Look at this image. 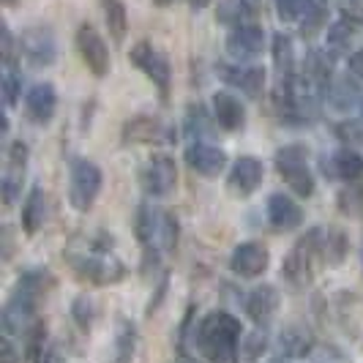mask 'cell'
<instances>
[{"mask_svg":"<svg viewBox=\"0 0 363 363\" xmlns=\"http://www.w3.org/2000/svg\"><path fill=\"white\" fill-rule=\"evenodd\" d=\"M276 11L284 22L301 25L303 33H311L323 22V9L314 0H276Z\"/></svg>","mask_w":363,"mask_h":363,"instance_id":"5bb4252c","label":"cell"},{"mask_svg":"<svg viewBox=\"0 0 363 363\" xmlns=\"http://www.w3.org/2000/svg\"><path fill=\"white\" fill-rule=\"evenodd\" d=\"M36 363H63V358H60V352H57L55 347H50V350H44V352L38 355Z\"/></svg>","mask_w":363,"mask_h":363,"instance_id":"8d00e7d4","label":"cell"},{"mask_svg":"<svg viewBox=\"0 0 363 363\" xmlns=\"http://www.w3.org/2000/svg\"><path fill=\"white\" fill-rule=\"evenodd\" d=\"M273 63H276L279 79H292V72H295V52H292L290 36H284V33H276V36H273Z\"/></svg>","mask_w":363,"mask_h":363,"instance_id":"83f0119b","label":"cell"},{"mask_svg":"<svg viewBox=\"0 0 363 363\" xmlns=\"http://www.w3.org/2000/svg\"><path fill=\"white\" fill-rule=\"evenodd\" d=\"M328 101L339 109V112H347V109L355 107V101H358V88L342 79L333 88H328Z\"/></svg>","mask_w":363,"mask_h":363,"instance_id":"f546056e","label":"cell"},{"mask_svg":"<svg viewBox=\"0 0 363 363\" xmlns=\"http://www.w3.org/2000/svg\"><path fill=\"white\" fill-rule=\"evenodd\" d=\"M347 255V240L339 230H323V257L328 262H342Z\"/></svg>","mask_w":363,"mask_h":363,"instance_id":"4dcf8cb0","label":"cell"},{"mask_svg":"<svg viewBox=\"0 0 363 363\" xmlns=\"http://www.w3.org/2000/svg\"><path fill=\"white\" fill-rule=\"evenodd\" d=\"M325 175L339 181H358L363 178V159L355 150H336L330 159H325Z\"/></svg>","mask_w":363,"mask_h":363,"instance_id":"7402d4cb","label":"cell"},{"mask_svg":"<svg viewBox=\"0 0 363 363\" xmlns=\"http://www.w3.org/2000/svg\"><path fill=\"white\" fill-rule=\"evenodd\" d=\"M350 38H352V28H350V22H347V19L336 22V25L330 28V33H328V41H330V47H333V50H342Z\"/></svg>","mask_w":363,"mask_h":363,"instance_id":"836d02e7","label":"cell"},{"mask_svg":"<svg viewBox=\"0 0 363 363\" xmlns=\"http://www.w3.org/2000/svg\"><path fill=\"white\" fill-rule=\"evenodd\" d=\"M3 96H6V107H14L19 96V74L14 72L11 63H6V74H3Z\"/></svg>","mask_w":363,"mask_h":363,"instance_id":"1f68e13d","label":"cell"},{"mask_svg":"<svg viewBox=\"0 0 363 363\" xmlns=\"http://www.w3.org/2000/svg\"><path fill=\"white\" fill-rule=\"evenodd\" d=\"M134 350H137V325L131 320H121L115 333V363H131Z\"/></svg>","mask_w":363,"mask_h":363,"instance_id":"4316f807","label":"cell"},{"mask_svg":"<svg viewBox=\"0 0 363 363\" xmlns=\"http://www.w3.org/2000/svg\"><path fill=\"white\" fill-rule=\"evenodd\" d=\"M361 126H363V104H361Z\"/></svg>","mask_w":363,"mask_h":363,"instance_id":"74e56055","label":"cell"},{"mask_svg":"<svg viewBox=\"0 0 363 363\" xmlns=\"http://www.w3.org/2000/svg\"><path fill=\"white\" fill-rule=\"evenodd\" d=\"M77 50L82 55L85 66L91 69L96 77H104L109 72V50L104 44V38L99 36V30L93 25H79L77 30Z\"/></svg>","mask_w":363,"mask_h":363,"instance_id":"8fae6325","label":"cell"},{"mask_svg":"<svg viewBox=\"0 0 363 363\" xmlns=\"http://www.w3.org/2000/svg\"><path fill=\"white\" fill-rule=\"evenodd\" d=\"M281 350L290 358H306L314 350V336L309 328L303 325H290L281 330Z\"/></svg>","mask_w":363,"mask_h":363,"instance_id":"d4e9b609","label":"cell"},{"mask_svg":"<svg viewBox=\"0 0 363 363\" xmlns=\"http://www.w3.org/2000/svg\"><path fill=\"white\" fill-rule=\"evenodd\" d=\"M265 178V167L255 156H240L230 169V191L238 197H249L259 189Z\"/></svg>","mask_w":363,"mask_h":363,"instance_id":"7c38bea8","label":"cell"},{"mask_svg":"<svg viewBox=\"0 0 363 363\" xmlns=\"http://www.w3.org/2000/svg\"><path fill=\"white\" fill-rule=\"evenodd\" d=\"M243 352H246V361H257V358L265 352V336L252 333V336L243 342Z\"/></svg>","mask_w":363,"mask_h":363,"instance_id":"e575fe53","label":"cell"},{"mask_svg":"<svg viewBox=\"0 0 363 363\" xmlns=\"http://www.w3.org/2000/svg\"><path fill=\"white\" fill-rule=\"evenodd\" d=\"M19 50H22V55H25L36 69L52 66L55 55H57L52 28H44V25L28 28V30L22 33V38H19Z\"/></svg>","mask_w":363,"mask_h":363,"instance_id":"9c48e42d","label":"cell"},{"mask_svg":"<svg viewBox=\"0 0 363 363\" xmlns=\"http://www.w3.org/2000/svg\"><path fill=\"white\" fill-rule=\"evenodd\" d=\"M101 169L88 159H77L72 164V178H69V202L74 205V211L85 213L91 211L99 191H101Z\"/></svg>","mask_w":363,"mask_h":363,"instance_id":"8992f818","label":"cell"},{"mask_svg":"<svg viewBox=\"0 0 363 363\" xmlns=\"http://www.w3.org/2000/svg\"><path fill=\"white\" fill-rule=\"evenodd\" d=\"M243 328L227 311H211L197 328V345L211 363H238Z\"/></svg>","mask_w":363,"mask_h":363,"instance_id":"7a4b0ae2","label":"cell"},{"mask_svg":"<svg viewBox=\"0 0 363 363\" xmlns=\"http://www.w3.org/2000/svg\"><path fill=\"white\" fill-rule=\"evenodd\" d=\"M178 183V167L175 159L156 153L150 156L147 164L143 167V189H145L150 197H167Z\"/></svg>","mask_w":363,"mask_h":363,"instance_id":"52a82bcc","label":"cell"},{"mask_svg":"<svg viewBox=\"0 0 363 363\" xmlns=\"http://www.w3.org/2000/svg\"><path fill=\"white\" fill-rule=\"evenodd\" d=\"M44 218H47V194L36 186L28 194L25 205H22V227H25V233L36 235L38 230L44 227Z\"/></svg>","mask_w":363,"mask_h":363,"instance_id":"603a6c76","label":"cell"},{"mask_svg":"<svg viewBox=\"0 0 363 363\" xmlns=\"http://www.w3.org/2000/svg\"><path fill=\"white\" fill-rule=\"evenodd\" d=\"M262 44H265V33L255 28V25H238L235 30L227 36V52L233 55L235 60H252L262 52Z\"/></svg>","mask_w":363,"mask_h":363,"instance_id":"e0dca14e","label":"cell"},{"mask_svg":"<svg viewBox=\"0 0 363 363\" xmlns=\"http://www.w3.org/2000/svg\"><path fill=\"white\" fill-rule=\"evenodd\" d=\"M361 262H363V246H361Z\"/></svg>","mask_w":363,"mask_h":363,"instance_id":"f35d334b","label":"cell"},{"mask_svg":"<svg viewBox=\"0 0 363 363\" xmlns=\"http://www.w3.org/2000/svg\"><path fill=\"white\" fill-rule=\"evenodd\" d=\"M25 109H28V118L38 123V126H47L55 118V109H57V93L50 82H38L28 91L25 99Z\"/></svg>","mask_w":363,"mask_h":363,"instance_id":"2e32d148","label":"cell"},{"mask_svg":"<svg viewBox=\"0 0 363 363\" xmlns=\"http://www.w3.org/2000/svg\"><path fill=\"white\" fill-rule=\"evenodd\" d=\"M279 309V292L273 284H262L255 287L246 298V314L252 317L255 325H268L273 320V314Z\"/></svg>","mask_w":363,"mask_h":363,"instance_id":"ac0fdd59","label":"cell"},{"mask_svg":"<svg viewBox=\"0 0 363 363\" xmlns=\"http://www.w3.org/2000/svg\"><path fill=\"white\" fill-rule=\"evenodd\" d=\"M137 235L145 243L147 252H172L178 240V221L159 211L156 205H140L137 211Z\"/></svg>","mask_w":363,"mask_h":363,"instance_id":"3957f363","label":"cell"},{"mask_svg":"<svg viewBox=\"0 0 363 363\" xmlns=\"http://www.w3.org/2000/svg\"><path fill=\"white\" fill-rule=\"evenodd\" d=\"M350 72L355 74V77L363 82V50H358V52L350 55Z\"/></svg>","mask_w":363,"mask_h":363,"instance_id":"d590c367","label":"cell"},{"mask_svg":"<svg viewBox=\"0 0 363 363\" xmlns=\"http://www.w3.org/2000/svg\"><path fill=\"white\" fill-rule=\"evenodd\" d=\"M320 257H323V230H311L309 235H303L290 249V255L281 265L284 279L295 287H306L314 276Z\"/></svg>","mask_w":363,"mask_h":363,"instance_id":"277c9868","label":"cell"},{"mask_svg":"<svg viewBox=\"0 0 363 363\" xmlns=\"http://www.w3.org/2000/svg\"><path fill=\"white\" fill-rule=\"evenodd\" d=\"M72 314H74V323L82 328V330H88L93 323V303L88 298H77L72 306Z\"/></svg>","mask_w":363,"mask_h":363,"instance_id":"d6a6232c","label":"cell"},{"mask_svg":"<svg viewBox=\"0 0 363 363\" xmlns=\"http://www.w3.org/2000/svg\"><path fill=\"white\" fill-rule=\"evenodd\" d=\"M268 265H271V252L259 240L238 243L233 257H230V268L240 279H257L268 271Z\"/></svg>","mask_w":363,"mask_h":363,"instance_id":"ba28073f","label":"cell"},{"mask_svg":"<svg viewBox=\"0 0 363 363\" xmlns=\"http://www.w3.org/2000/svg\"><path fill=\"white\" fill-rule=\"evenodd\" d=\"M63 259L69 262L77 279L96 287H109L126 279V262L115 255L112 238H107L104 233L72 238L66 243Z\"/></svg>","mask_w":363,"mask_h":363,"instance_id":"6da1fadb","label":"cell"},{"mask_svg":"<svg viewBox=\"0 0 363 363\" xmlns=\"http://www.w3.org/2000/svg\"><path fill=\"white\" fill-rule=\"evenodd\" d=\"M276 169L298 197L314 194V175L309 169V150L303 145H284L276 153Z\"/></svg>","mask_w":363,"mask_h":363,"instance_id":"5b68a950","label":"cell"},{"mask_svg":"<svg viewBox=\"0 0 363 363\" xmlns=\"http://www.w3.org/2000/svg\"><path fill=\"white\" fill-rule=\"evenodd\" d=\"M218 77L233 85V88H240L246 96H259L262 85H265V72L257 69V66H218Z\"/></svg>","mask_w":363,"mask_h":363,"instance_id":"d6986e66","label":"cell"},{"mask_svg":"<svg viewBox=\"0 0 363 363\" xmlns=\"http://www.w3.org/2000/svg\"><path fill=\"white\" fill-rule=\"evenodd\" d=\"M131 63L140 69L143 74H147L150 79H153V85L159 88L162 93V99H167V93H169V63H167V57H164L159 50H153L147 41H140L134 50H131Z\"/></svg>","mask_w":363,"mask_h":363,"instance_id":"30bf717a","label":"cell"},{"mask_svg":"<svg viewBox=\"0 0 363 363\" xmlns=\"http://www.w3.org/2000/svg\"><path fill=\"white\" fill-rule=\"evenodd\" d=\"M265 213H268L271 227L273 230H279V233L298 230V227H301V221H303V211H301V205L292 200V197H287V194H281V191H276V194L268 197Z\"/></svg>","mask_w":363,"mask_h":363,"instance_id":"4fadbf2b","label":"cell"},{"mask_svg":"<svg viewBox=\"0 0 363 363\" xmlns=\"http://www.w3.org/2000/svg\"><path fill=\"white\" fill-rule=\"evenodd\" d=\"M213 115H216L218 126L227 128V131H238L246 123V109L233 93L221 91L213 96Z\"/></svg>","mask_w":363,"mask_h":363,"instance_id":"44dd1931","label":"cell"},{"mask_svg":"<svg viewBox=\"0 0 363 363\" xmlns=\"http://www.w3.org/2000/svg\"><path fill=\"white\" fill-rule=\"evenodd\" d=\"M186 162L194 172H200L205 178H216L227 167V153L216 145H208V143H194L186 150Z\"/></svg>","mask_w":363,"mask_h":363,"instance_id":"9a60e30c","label":"cell"},{"mask_svg":"<svg viewBox=\"0 0 363 363\" xmlns=\"http://www.w3.org/2000/svg\"><path fill=\"white\" fill-rule=\"evenodd\" d=\"M25 164H28V147H25V143H14L9 150V169L3 175V200H6V205H14V200H17L19 189H22Z\"/></svg>","mask_w":363,"mask_h":363,"instance_id":"ffe728a7","label":"cell"},{"mask_svg":"<svg viewBox=\"0 0 363 363\" xmlns=\"http://www.w3.org/2000/svg\"><path fill=\"white\" fill-rule=\"evenodd\" d=\"M255 17V0H221L216 9V19L221 25H243Z\"/></svg>","mask_w":363,"mask_h":363,"instance_id":"484cf974","label":"cell"},{"mask_svg":"<svg viewBox=\"0 0 363 363\" xmlns=\"http://www.w3.org/2000/svg\"><path fill=\"white\" fill-rule=\"evenodd\" d=\"M104 19H107L109 36L115 41H123L126 38V28H128V17H126V6L121 0H104Z\"/></svg>","mask_w":363,"mask_h":363,"instance_id":"f1b7e54d","label":"cell"},{"mask_svg":"<svg viewBox=\"0 0 363 363\" xmlns=\"http://www.w3.org/2000/svg\"><path fill=\"white\" fill-rule=\"evenodd\" d=\"M167 128L156 121V118H134V121H128L126 126H123V137H126V143H162Z\"/></svg>","mask_w":363,"mask_h":363,"instance_id":"cb8c5ba5","label":"cell"}]
</instances>
